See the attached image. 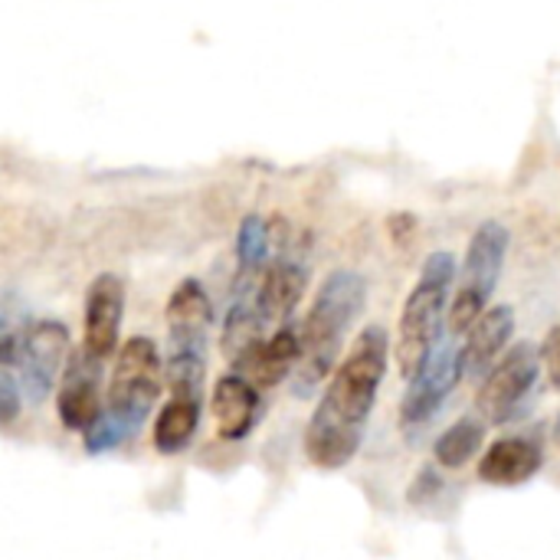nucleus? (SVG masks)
<instances>
[{"label": "nucleus", "mask_w": 560, "mask_h": 560, "mask_svg": "<svg viewBox=\"0 0 560 560\" xmlns=\"http://www.w3.org/2000/svg\"><path fill=\"white\" fill-rule=\"evenodd\" d=\"M515 335V308L512 305H492L466 335L463 345V371L472 381H486L489 371L509 354Z\"/></svg>", "instance_id": "14"}, {"label": "nucleus", "mask_w": 560, "mask_h": 560, "mask_svg": "<svg viewBox=\"0 0 560 560\" xmlns=\"http://www.w3.org/2000/svg\"><path fill=\"white\" fill-rule=\"evenodd\" d=\"M433 492H440V476H436L433 469H423V472L417 476V486L410 489V502H413V505H417V502L423 505Z\"/></svg>", "instance_id": "22"}, {"label": "nucleus", "mask_w": 560, "mask_h": 560, "mask_svg": "<svg viewBox=\"0 0 560 560\" xmlns=\"http://www.w3.org/2000/svg\"><path fill=\"white\" fill-rule=\"evenodd\" d=\"M69 354V328L62 322L43 318L26 325L23 331L3 325L0 364L16 371V381L30 404H43L52 394V387L62 381Z\"/></svg>", "instance_id": "5"}, {"label": "nucleus", "mask_w": 560, "mask_h": 560, "mask_svg": "<svg viewBox=\"0 0 560 560\" xmlns=\"http://www.w3.org/2000/svg\"><path fill=\"white\" fill-rule=\"evenodd\" d=\"M121 315H125V282L115 272H102L92 279L85 292V331L82 348L98 361L118 354L121 338Z\"/></svg>", "instance_id": "12"}, {"label": "nucleus", "mask_w": 560, "mask_h": 560, "mask_svg": "<svg viewBox=\"0 0 560 560\" xmlns=\"http://www.w3.org/2000/svg\"><path fill=\"white\" fill-rule=\"evenodd\" d=\"M102 368H105V361H98L85 348L69 354V364L62 371L59 394H56V413H59L66 430L85 436L95 427V420L102 417V407H105Z\"/></svg>", "instance_id": "10"}, {"label": "nucleus", "mask_w": 560, "mask_h": 560, "mask_svg": "<svg viewBox=\"0 0 560 560\" xmlns=\"http://www.w3.org/2000/svg\"><path fill=\"white\" fill-rule=\"evenodd\" d=\"M390 361V338L381 325H368L345 361L335 368L305 430V456L318 469L348 466L368 433L384 374Z\"/></svg>", "instance_id": "1"}, {"label": "nucleus", "mask_w": 560, "mask_h": 560, "mask_svg": "<svg viewBox=\"0 0 560 560\" xmlns=\"http://www.w3.org/2000/svg\"><path fill=\"white\" fill-rule=\"evenodd\" d=\"M171 400L154 420V450L161 456H177L190 446L200 427L203 404V358H167Z\"/></svg>", "instance_id": "7"}, {"label": "nucleus", "mask_w": 560, "mask_h": 560, "mask_svg": "<svg viewBox=\"0 0 560 560\" xmlns=\"http://www.w3.org/2000/svg\"><path fill=\"white\" fill-rule=\"evenodd\" d=\"M23 400H26V397H23V387H20V381H16V371L7 368V364H0V423H3V427H10V423L16 420Z\"/></svg>", "instance_id": "20"}, {"label": "nucleus", "mask_w": 560, "mask_h": 560, "mask_svg": "<svg viewBox=\"0 0 560 560\" xmlns=\"http://www.w3.org/2000/svg\"><path fill=\"white\" fill-rule=\"evenodd\" d=\"M538 374L541 348H535L532 341L512 345L509 354L489 371V377L479 387V417L489 423H509L535 390Z\"/></svg>", "instance_id": "9"}, {"label": "nucleus", "mask_w": 560, "mask_h": 560, "mask_svg": "<svg viewBox=\"0 0 560 560\" xmlns=\"http://www.w3.org/2000/svg\"><path fill=\"white\" fill-rule=\"evenodd\" d=\"M545 466V456L535 440L525 436H505L495 440L486 456L479 459V479L499 489H515L532 482Z\"/></svg>", "instance_id": "16"}, {"label": "nucleus", "mask_w": 560, "mask_h": 560, "mask_svg": "<svg viewBox=\"0 0 560 560\" xmlns=\"http://www.w3.org/2000/svg\"><path fill=\"white\" fill-rule=\"evenodd\" d=\"M164 361L151 338L135 335L121 345L115 354V368L105 390V407L95 427L82 436L89 456H102L118 450L125 440H135V433L144 427L151 410L158 407V397L164 390Z\"/></svg>", "instance_id": "2"}, {"label": "nucleus", "mask_w": 560, "mask_h": 560, "mask_svg": "<svg viewBox=\"0 0 560 560\" xmlns=\"http://www.w3.org/2000/svg\"><path fill=\"white\" fill-rule=\"evenodd\" d=\"M509 243L512 233L505 223L499 220H486L466 249V266L459 269V285L453 295V308H450V335H469V328L492 308L489 299L499 285L505 256H509Z\"/></svg>", "instance_id": "6"}, {"label": "nucleus", "mask_w": 560, "mask_h": 560, "mask_svg": "<svg viewBox=\"0 0 560 560\" xmlns=\"http://www.w3.org/2000/svg\"><path fill=\"white\" fill-rule=\"evenodd\" d=\"M210 407H213V423H217L220 440H230V443L246 440L256 430L259 413H262L259 387L249 377L230 371V374L217 377Z\"/></svg>", "instance_id": "13"}, {"label": "nucleus", "mask_w": 560, "mask_h": 560, "mask_svg": "<svg viewBox=\"0 0 560 560\" xmlns=\"http://www.w3.org/2000/svg\"><path fill=\"white\" fill-rule=\"evenodd\" d=\"M456 276L459 269H456L453 253L440 249L427 256L423 272L400 312V328H397V345H394L400 377L407 381L417 377V371L430 361V354L443 341V325H446V312L453 308L450 292H453Z\"/></svg>", "instance_id": "4"}, {"label": "nucleus", "mask_w": 560, "mask_h": 560, "mask_svg": "<svg viewBox=\"0 0 560 560\" xmlns=\"http://www.w3.org/2000/svg\"><path fill=\"white\" fill-rule=\"evenodd\" d=\"M368 299V282L354 269H335L315 292V302L302 322V361L292 377L295 397H312L315 387L335 374L341 345L361 315Z\"/></svg>", "instance_id": "3"}, {"label": "nucleus", "mask_w": 560, "mask_h": 560, "mask_svg": "<svg viewBox=\"0 0 560 560\" xmlns=\"http://www.w3.org/2000/svg\"><path fill=\"white\" fill-rule=\"evenodd\" d=\"M482 443H486V420L469 413L456 420L446 433H440V440L433 443V459L440 469H463L466 463H472V456H479Z\"/></svg>", "instance_id": "18"}, {"label": "nucleus", "mask_w": 560, "mask_h": 560, "mask_svg": "<svg viewBox=\"0 0 560 560\" xmlns=\"http://www.w3.org/2000/svg\"><path fill=\"white\" fill-rule=\"evenodd\" d=\"M466 377L463 371V345L456 338H443L430 361L417 371V377L407 381V394L400 404V423L407 433L423 430L446 404V397L456 390V384Z\"/></svg>", "instance_id": "8"}, {"label": "nucleus", "mask_w": 560, "mask_h": 560, "mask_svg": "<svg viewBox=\"0 0 560 560\" xmlns=\"http://www.w3.org/2000/svg\"><path fill=\"white\" fill-rule=\"evenodd\" d=\"M305 285H308V272L299 259L279 256L276 262L266 266L259 289H256V305H259L266 328L276 331L292 322V312H295L299 299L305 295Z\"/></svg>", "instance_id": "15"}, {"label": "nucleus", "mask_w": 560, "mask_h": 560, "mask_svg": "<svg viewBox=\"0 0 560 560\" xmlns=\"http://www.w3.org/2000/svg\"><path fill=\"white\" fill-rule=\"evenodd\" d=\"M541 368L548 371L551 384L560 390V325H555V328L545 335V345H541Z\"/></svg>", "instance_id": "21"}, {"label": "nucleus", "mask_w": 560, "mask_h": 560, "mask_svg": "<svg viewBox=\"0 0 560 560\" xmlns=\"http://www.w3.org/2000/svg\"><path fill=\"white\" fill-rule=\"evenodd\" d=\"M299 361H302V325L289 322L262 341V348L256 351L243 377H249L259 390H272L282 381L295 377Z\"/></svg>", "instance_id": "17"}, {"label": "nucleus", "mask_w": 560, "mask_h": 560, "mask_svg": "<svg viewBox=\"0 0 560 560\" xmlns=\"http://www.w3.org/2000/svg\"><path fill=\"white\" fill-rule=\"evenodd\" d=\"M167 348L171 358H203L213 325V305L197 279H184L167 299Z\"/></svg>", "instance_id": "11"}, {"label": "nucleus", "mask_w": 560, "mask_h": 560, "mask_svg": "<svg viewBox=\"0 0 560 560\" xmlns=\"http://www.w3.org/2000/svg\"><path fill=\"white\" fill-rule=\"evenodd\" d=\"M236 256H240V272H262L266 256H269V223L262 217H246L236 233Z\"/></svg>", "instance_id": "19"}]
</instances>
